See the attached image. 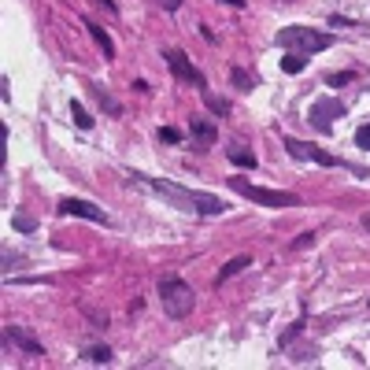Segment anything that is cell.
Segmentation results:
<instances>
[{
    "label": "cell",
    "instance_id": "obj_6",
    "mask_svg": "<svg viewBox=\"0 0 370 370\" xmlns=\"http://www.w3.org/2000/svg\"><path fill=\"white\" fill-rule=\"evenodd\" d=\"M334 118H345V104L334 100V97H319L311 100L308 108V123L319 130V134H334Z\"/></svg>",
    "mask_w": 370,
    "mask_h": 370
},
{
    "label": "cell",
    "instance_id": "obj_19",
    "mask_svg": "<svg viewBox=\"0 0 370 370\" xmlns=\"http://www.w3.org/2000/svg\"><path fill=\"white\" fill-rule=\"evenodd\" d=\"M11 226H15L19 233H34V230H37V219H30V215H22V211H15V215H11Z\"/></svg>",
    "mask_w": 370,
    "mask_h": 370
},
{
    "label": "cell",
    "instance_id": "obj_18",
    "mask_svg": "<svg viewBox=\"0 0 370 370\" xmlns=\"http://www.w3.org/2000/svg\"><path fill=\"white\" fill-rule=\"evenodd\" d=\"M71 118H74L78 130H92V118H89V111H85L78 100H71Z\"/></svg>",
    "mask_w": 370,
    "mask_h": 370
},
{
    "label": "cell",
    "instance_id": "obj_22",
    "mask_svg": "<svg viewBox=\"0 0 370 370\" xmlns=\"http://www.w3.org/2000/svg\"><path fill=\"white\" fill-rule=\"evenodd\" d=\"M160 141L178 144V141H181V130H178V126H160Z\"/></svg>",
    "mask_w": 370,
    "mask_h": 370
},
{
    "label": "cell",
    "instance_id": "obj_26",
    "mask_svg": "<svg viewBox=\"0 0 370 370\" xmlns=\"http://www.w3.org/2000/svg\"><path fill=\"white\" fill-rule=\"evenodd\" d=\"M156 4H160L163 11H178V8H181V0H156Z\"/></svg>",
    "mask_w": 370,
    "mask_h": 370
},
{
    "label": "cell",
    "instance_id": "obj_29",
    "mask_svg": "<svg viewBox=\"0 0 370 370\" xmlns=\"http://www.w3.org/2000/svg\"><path fill=\"white\" fill-rule=\"evenodd\" d=\"M219 4H230V8H245L248 0H219Z\"/></svg>",
    "mask_w": 370,
    "mask_h": 370
},
{
    "label": "cell",
    "instance_id": "obj_11",
    "mask_svg": "<svg viewBox=\"0 0 370 370\" xmlns=\"http://www.w3.org/2000/svg\"><path fill=\"white\" fill-rule=\"evenodd\" d=\"M85 30L92 34V41L104 48V60H115V41L108 37V30H104V26H97V22H89V19H85Z\"/></svg>",
    "mask_w": 370,
    "mask_h": 370
},
{
    "label": "cell",
    "instance_id": "obj_24",
    "mask_svg": "<svg viewBox=\"0 0 370 370\" xmlns=\"http://www.w3.org/2000/svg\"><path fill=\"white\" fill-rule=\"evenodd\" d=\"M300 329H303V319H300V322H293V326L285 329V334H282V345H289V341H293V337L300 334Z\"/></svg>",
    "mask_w": 370,
    "mask_h": 370
},
{
    "label": "cell",
    "instance_id": "obj_15",
    "mask_svg": "<svg viewBox=\"0 0 370 370\" xmlns=\"http://www.w3.org/2000/svg\"><path fill=\"white\" fill-rule=\"evenodd\" d=\"M303 67H308V56H303V52H285L282 56V71L285 74H300Z\"/></svg>",
    "mask_w": 370,
    "mask_h": 370
},
{
    "label": "cell",
    "instance_id": "obj_10",
    "mask_svg": "<svg viewBox=\"0 0 370 370\" xmlns=\"http://www.w3.org/2000/svg\"><path fill=\"white\" fill-rule=\"evenodd\" d=\"M4 337L11 341V345H19V348H22L26 355H45V348L37 345V341H34L30 334H22L19 326H4Z\"/></svg>",
    "mask_w": 370,
    "mask_h": 370
},
{
    "label": "cell",
    "instance_id": "obj_27",
    "mask_svg": "<svg viewBox=\"0 0 370 370\" xmlns=\"http://www.w3.org/2000/svg\"><path fill=\"white\" fill-rule=\"evenodd\" d=\"M11 263H19V256H11V248H4V270H11Z\"/></svg>",
    "mask_w": 370,
    "mask_h": 370
},
{
    "label": "cell",
    "instance_id": "obj_7",
    "mask_svg": "<svg viewBox=\"0 0 370 370\" xmlns=\"http://www.w3.org/2000/svg\"><path fill=\"white\" fill-rule=\"evenodd\" d=\"M163 60H167V67H170V71H174V78H178V82H193L196 89H200V92L207 89V82H204V74H200V71H196V67H193V60H189V56H185V52H181V48H167V52H163Z\"/></svg>",
    "mask_w": 370,
    "mask_h": 370
},
{
    "label": "cell",
    "instance_id": "obj_28",
    "mask_svg": "<svg viewBox=\"0 0 370 370\" xmlns=\"http://www.w3.org/2000/svg\"><path fill=\"white\" fill-rule=\"evenodd\" d=\"M97 4H104V8H108V11H111V15H115V11H118V4H115V0H97Z\"/></svg>",
    "mask_w": 370,
    "mask_h": 370
},
{
    "label": "cell",
    "instance_id": "obj_20",
    "mask_svg": "<svg viewBox=\"0 0 370 370\" xmlns=\"http://www.w3.org/2000/svg\"><path fill=\"white\" fill-rule=\"evenodd\" d=\"M204 100H207V108L215 111V115H230V104H226V100H219V97H211L207 89H204Z\"/></svg>",
    "mask_w": 370,
    "mask_h": 370
},
{
    "label": "cell",
    "instance_id": "obj_12",
    "mask_svg": "<svg viewBox=\"0 0 370 370\" xmlns=\"http://www.w3.org/2000/svg\"><path fill=\"white\" fill-rule=\"evenodd\" d=\"M89 92H92V100H97L104 111H111V115H123V104H118V100L111 97V92L104 89V85H97V82H92V85H89Z\"/></svg>",
    "mask_w": 370,
    "mask_h": 370
},
{
    "label": "cell",
    "instance_id": "obj_13",
    "mask_svg": "<svg viewBox=\"0 0 370 370\" xmlns=\"http://www.w3.org/2000/svg\"><path fill=\"white\" fill-rule=\"evenodd\" d=\"M245 267H252V256H237V259H230L226 267H222V274L215 278V285H222V282H230L233 274H241Z\"/></svg>",
    "mask_w": 370,
    "mask_h": 370
},
{
    "label": "cell",
    "instance_id": "obj_9",
    "mask_svg": "<svg viewBox=\"0 0 370 370\" xmlns=\"http://www.w3.org/2000/svg\"><path fill=\"white\" fill-rule=\"evenodd\" d=\"M189 137H193V149L204 152V149H215L219 130H215V123H207V118H193V123H189Z\"/></svg>",
    "mask_w": 370,
    "mask_h": 370
},
{
    "label": "cell",
    "instance_id": "obj_14",
    "mask_svg": "<svg viewBox=\"0 0 370 370\" xmlns=\"http://www.w3.org/2000/svg\"><path fill=\"white\" fill-rule=\"evenodd\" d=\"M226 160H230V163H237V167L256 170V156L248 152V149H241V144H230V149H226Z\"/></svg>",
    "mask_w": 370,
    "mask_h": 370
},
{
    "label": "cell",
    "instance_id": "obj_2",
    "mask_svg": "<svg viewBox=\"0 0 370 370\" xmlns=\"http://www.w3.org/2000/svg\"><path fill=\"white\" fill-rule=\"evenodd\" d=\"M278 45L285 52H303V56H311V52L334 48L337 37L326 34V30H311V26H285V30H278Z\"/></svg>",
    "mask_w": 370,
    "mask_h": 370
},
{
    "label": "cell",
    "instance_id": "obj_3",
    "mask_svg": "<svg viewBox=\"0 0 370 370\" xmlns=\"http://www.w3.org/2000/svg\"><path fill=\"white\" fill-rule=\"evenodd\" d=\"M230 189L241 193L245 200H252L259 207H296L300 196L296 193H285V189H263V185H252L245 178H230Z\"/></svg>",
    "mask_w": 370,
    "mask_h": 370
},
{
    "label": "cell",
    "instance_id": "obj_8",
    "mask_svg": "<svg viewBox=\"0 0 370 370\" xmlns=\"http://www.w3.org/2000/svg\"><path fill=\"white\" fill-rule=\"evenodd\" d=\"M60 215H74V219H89V222H100V226H111V219H108V211L97 207V204H89V200H60Z\"/></svg>",
    "mask_w": 370,
    "mask_h": 370
},
{
    "label": "cell",
    "instance_id": "obj_4",
    "mask_svg": "<svg viewBox=\"0 0 370 370\" xmlns=\"http://www.w3.org/2000/svg\"><path fill=\"white\" fill-rule=\"evenodd\" d=\"M160 303H163V311L170 315V319H185V315L193 311L196 296L181 278H163L160 282Z\"/></svg>",
    "mask_w": 370,
    "mask_h": 370
},
{
    "label": "cell",
    "instance_id": "obj_16",
    "mask_svg": "<svg viewBox=\"0 0 370 370\" xmlns=\"http://www.w3.org/2000/svg\"><path fill=\"white\" fill-rule=\"evenodd\" d=\"M230 82H233V89H241V92H248V89H252V85H256V74H248L245 67H233V71H230Z\"/></svg>",
    "mask_w": 370,
    "mask_h": 370
},
{
    "label": "cell",
    "instance_id": "obj_23",
    "mask_svg": "<svg viewBox=\"0 0 370 370\" xmlns=\"http://www.w3.org/2000/svg\"><path fill=\"white\" fill-rule=\"evenodd\" d=\"M355 144H359V149H370V123H363L359 130H355Z\"/></svg>",
    "mask_w": 370,
    "mask_h": 370
},
{
    "label": "cell",
    "instance_id": "obj_31",
    "mask_svg": "<svg viewBox=\"0 0 370 370\" xmlns=\"http://www.w3.org/2000/svg\"><path fill=\"white\" fill-rule=\"evenodd\" d=\"M282 4H285V0H282Z\"/></svg>",
    "mask_w": 370,
    "mask_h": 370
},
{
    "label": "cell",
    "instance_id": "obj_21",
    "mask_svg": "<svg viewBox=\"0 0 370 370\" xmlns=\"http://www.w3.org/2000/svg\"><path fill=\"white\" fill-rule=\"evenodd\" d=\"M352 78H355L352 71H334V74H326V85H334V89H337V85H348Z\"/></svg>",
    "mask_w": 370,
    "mask_h": 370
},
{
    "label": "cell",
    "instance_id": "obj_17",
    "mask_svg": "<svg viewBox=\"0 0 370 370\" xmlns=\"http://www.w3.org/2000/svg\"><path fill=\"white\" fill-rule=\"evenodd\" d=\"M82 359H89V363H111V348L108 345H92V348L82 352Z\"/></svg>",
    "mask_w": 370,
    "mask_h": 370
},
{
    "label": "cell",
    "instance_id": "obj_5",
    "mask_svg": "<svg viewBox=\"0 0 370 370\" xmlns=\"http://www.w3.org/2000/svg\"><path fill=\"white\" fill-rule=\"evenodd\" d=\"M285 152L293 156V160H311V163H319V167L355 170V174H363V178H366V170L352 167V163H345V160H337V156H329V152H322V149H315V144H303V141H296V137H285Z\"/></svg>",
    "mask_w": 370,
    "mask_h": 370
},
{
    "label": "cell",
    "instance_id": "obj_1",
    "mask_svg": "<svg viewBox=\"0 0 370 370\" xmlns=\"http://www.w3.org/2000/svg\"><path fill=\"white\" fill-rule=\"evenodd\" d=\"M130 181L141 185V189H149V193H160L163 200H170L181 211H196V215H222V211H226V204H222L215 193H204V189H185V185L149 178V174H137V170H130Z\"/></svg>",
    "mask_w": 370,
    "mask_h": 370
},
{
    "label": "cell",
    "instance_id": "obj_30",
    "mask_svg": "<svg viewBox=\"0 0 370 370\" xmlns=\"http://www.w3.org/2000/svg\"><path fill=\"white\" fill-rule=\"evenodd\" d=\"M363 226H366V230H370V215H363Z\"/></svg>",
    "mask_w": 370,
    "mask_h": 370
},
{
    "label": "cell",
    "instance_id": "obj_25",
    "mask_svg": "<svg viewBox=\"0 0 370 370\" xmlns=\"http://www.w3.org/2000/svg\"><path fill=\"white\" fill-rule=\"evenodd\" d=\"M311 241H315V233H300V237H296V241H293V248H308Z\"/></svg>",
    "mask_w": 370,
    "mask_h": 370
}]
</instances>
